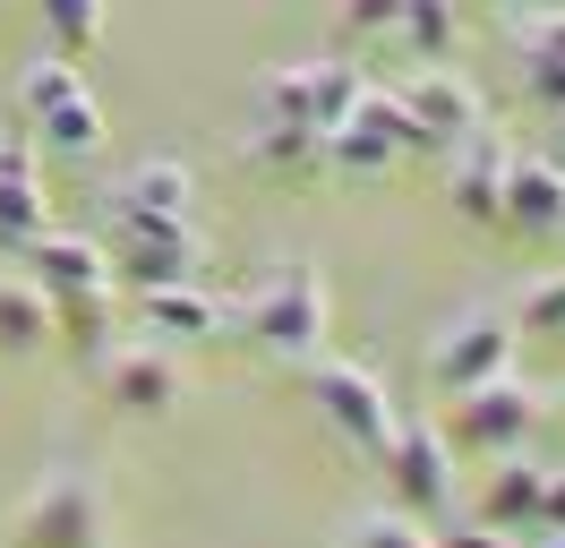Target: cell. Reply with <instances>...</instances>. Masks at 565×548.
<instances>
[{
    "label": "cell",
    "instance_id": "cell-1",
    "mask_svg": "<svg viewBox=\"0 0 565 548\" xmlns=\"http://www.w3.org/2000/svg\"><path fill=\"white\" fill-rule=\"evenodd\" d=\"M18 266L43 283V301H52V342H70V351H104L111 342V257L104 240L86 232H43L18 249Z\"/></svg>",
    "mask_w": 565,
    "mask_h": 548
},
{
    "label": "cell",
    "instance_id": "cell-2",
    "mask_svg": "<svg viewBox=\"0 0 565 548\" xmlns=\"http://www.w3.org/2000/svg\"><path fill=\"white\" fill-rule=\"evenodd\" d=\"M326 317H334V308H326V274L309 266V257H275V266L257 274L248 308H241L248 342H266L275 360H318Z\"/></svg>",
    "mask_w": 565,
    "mask_h": 548
},
{
    "label": "cell",
    "instance_id": "cell-3",
    "mask_svg": "<svg viewBox=\"0 0 565 548\" xmlns=\"http://www.w3.org/2000/svg\"><path fill=\"white\" fill-rule=\"evenodd\" d=\"M437 438H446V454H462V463L523 454V445L540 438V394H531L523 377L505 369V377H489V386H471V394H446Z\"/></svg>",
    "mask_w": 565,
    "mask_h": 548
},
{
    "label": "cell",
    "instance_id": "cell-4",
    "mask_svg": "<svg viewBox=\"0 0 565 548\" xmlns=\"http://www.w3.org/2000/svg\"><path fill=\"white\" fill-rule=\"evenodd\" d=\"M9 548H104V479L86 463H61L26 488L9 514Z\"/></svg>",
    "mask_w": 565,
    "mask_h": 548
},
{
    "label": "cell",
    "instance_id": "cell-5",
    "mask_svg": "<svg viewBox=\"0 0 565 548\" xmlns=\"http://www.w3.org/2000/svg\"><path fill=\"white\" fill-rule=\"evenodd\" d=\"M111 283H198L206 274V232L189 223V214H138V223H111Z\"/></svg>",
    "mask_w": 565,
    "mask_h": 548
},
{
    "label": "cell",
    "instance_id": "cell-6",
    "mask_svg": "<svg viewBox=\"0 0 565 548\" xmlns=\"http://www.w3.org/2000/svg\"><path fill=\"white\" fill-rule=\"evenodd\" d=\"M403 155H428V146H420V129H412L403 95H386V86H369V95L352 103V120H343V129H326V146H318V164L352 171V180L403 164Z\"/></svg>",
    "mask_w": 565,
    "mask_h": 548
},
{
    "label": "cell",
    "instance_id": "cell-7",
    "mask_svg": "<svg viewBox=\"0 0 565 548\" xmlns=\"http://www.w3.org/2000/svg\"><path fill=\"white\" fill-rule=\"evenodd\" d=\"M309 394H318V411L334 420V438H352L360 454H386L394 438V394L377 386V369H360V360H309Z\"/></svg>",
    "mask_w": 565,
    "mask_h": 548
},
{
    "label": "cell",
    "instance_id": "cell-8",
    "mask_svg": "<svg viewBox=\"0 0 565 548\" xmlns=\"http://www.w3.org/2000/svg\"><path fill=\"white\" fill-rule=\"evenodd\" d=\"M386 488H394V514H412V523H437V514L455 506V454H446V438L437 429H420V420H394L386 438Z\"/></svg>",
    "mask_w": 565,
    "mask_h": 548
},
{
    "label": "cell",
    "instance_id": "cell-9",
    "mask_svg": "<svg viewBox=\"0 0 565 548\" xmlns=\"http://www.w3.org/2000/svg\"><path fill=\"white\" fill-rule=\"evenodd\" d=\"M505 369H514V317H497V308H462L437 335V351H428V377L446 394H471V386H489Z\"/></svg>",
    "mask_w": 565,
    "mask_h": 548
},
{
    "label": "cell",
    "instance_id": "cell-10",
    "mask_svg": "<svg viewBox=\"0 0 565 548\" xmlns=\"http://www.w3.org/2000/svg\"><path fill=\"white\" fill-rule=\"evenodd\" d=\"M403 112H412V129H420L428 155H455L462 137L489 129V112H480V95H471V77H455L446 61H428L412 86H403Z\"/></svg>",
    "mask_w": 565,
    "mask_h": 548
},
{
    "label": "cell",
    "instance_id": "cell-11",
    "mask_svg": "<svg viewBox=\"0 0 565 548\" xmlns=\"http://www.w3.org/2000/svg\"><path fill=\"white\" fill-rule=\"evenodd\" d=\"M180 394H189V377H180V360L163 351V342L104 351V403L111 411H129V420H163V411H180Z\"/></svg>",
    "mask_w": 565,
    "mask_h": 548
},
{
    "label": "cell",
    "instance_id": "cell-12",
    "mask_svg": "<svg viewBox=\"0 0 565 548\" xmlns=\"http://www.w3.org/2000/svg\"><path fill=\"white\" fill-rule=\"evenodd\" d=\"M497 223L523 240H557L565 232V171H548L540 155H514L505 189H497Z\"/></svg>",
    "mask_w": 565,
    "mask_h": 548
},
{
    "label": "cell",
    "instance_id": "cell-13",
    "mask_svg": "<svg viewBox=\"0 0 565 548\" xmlns=\"http://www.w3.org/2000/svg\"><path fill=\"white\" fill-rule=\"evenodd\" d=\"M505 164H514V146L497 129L462 137L455 146V171H446V205H455L462 223H489L497 232V189H505Z\"/></svg>",
    "mask_w": 565,
    "mask_h": 548
},
{
    "label": "cell",
    "instance_id": "cell-14",
    "mask_svg": "<svg viewBox=\"0 0 565 548\" xmlns=\"http://www.w3.org/2000/svg\"><path fill=\"white\" fill-rule=\"evenodd\" d=\"M540 488H548V472L531 463V454H497L489 479H480V506H471V523H489V531H540Z\"/></svg>",
    "mask_w": 565,
    "mask_h": 548
},
{
    "label": "cell",
    "instance_id": "cell-15",
    "mask_svg": "<svg viewBox=\"0 0 565 548\" xmlns=\"http://www.w3.org/2000/svg\"><path fill=\"white\" fill-rule=\"evenodd\" d=\"M198 205V171L154 155V164H129L111 180V223H138V214H189Z\"/></svg>",
    "mask_w": 565,
    "mask_h": 548
},
{
    "label": "cell",
    "instance_id": "cell-16",
    "mask_svg": "<svg viewBox=\"0 0 565 548\" xmlns=\"http://www.w3.org/2000/svg\"><path fill=\"white\" fill-rule=\"evenodd\" d=\"M138 317H146V335H163V342H198V335L223 326L214 292H198V283H154V292H138Z\"/></svg>",
    "mask_w": 565,
    "mask_h": 548
},
{
    "label": "cell",
    "instance_id": "cell-17",
    "mask_svg": "<svg viewBox=\"0 0 565 548\" xmlns=\"http://www.w3.org/2000/svg\"><path fill=\"white\" fill-rule=\"evenodd\" d=\"M35 146H43V155H70V164H95V155H104V103L77 86L70 103L35 112Z\"/></svg>",
    "mask_w": 565,
    "mask_h": 548
},
{
    "label": "cell",
    "instance_id": "cell-18",
    "mask_svg": "<svg viewBox=\"0 0 565 548\" xmlns=\"http://www.w3.org/2000/svg\"><path fill=\"white\" fill-rule=\"evenodd\" d=\"M52 342V301H43L35 274H0V351L9 360H26Z\"/></svg>",
    "mask_w": 565,
    "mask_h": 548
},
{
    "label": "cell",
    "instance_id": "cell-19",
    "mask_svg": "<svg viewBox=\"0 0 565 548\" xmlns=\"http://www.w3.org/2000/svg\"><path fill=\"white\" fill-rule=\"evenodd\" d=\"M394 34L428 61H455V43H462V0H403V18H394Z\"/></svg>",
    "mask_w": 565,
    "mask_h": 548
},
{
    "label": "cell",
    "instance_id": "cell-20",
    "mask_svg": "<svg viewBox=\"0 0 565 548\" xmlns=\"http://www.w3.org/2000/svg\"><path fill=\"white\" fill-rule=\"evenodd\" d=\"M326 137L309 120H248V164L257 171H309Z\"/></svg>",
    "mask_w": 565,
    "mask_h": 548
},
{
    "label": "cell",
    "instance_id": "cell-21",
    "mask_svg": "<svg viewBox=\"0 0 565 548\" xmlns=\"http://www.w3.org/2000/svg\"><path fill=\"white\" fill-rule=\"evenodd\" d=\"M300 77H309V120H318V137L343 129V120H352V103L369 95V77H360L352 61H309Z\"/></svg>",
    "mask_w": 565,
    "mask_h": 548
},
{
    "label": "cell",
    "instance_id": "cell-22",
    "mask_svg": "<svg viewBox=\"0 0 565 548\" xmlns=\"http://www.w3.org/2000/svg\"><path fill=\"white\" fill-rule=\"evenodd\" d=\"M52 232V205H43V189L35 180H0V249L18 257L26 240H43Z\"/></svg>",
    "mask_w": 565,
    "mask_h": 548
},
{
    "label": "cell",
    "instance_id": "cell-23",
    "mask_svg": "<svg viewBox=\"0 0 565 548\" xmlns=\"http://www.w3.org/2000/svg\"><path fill=\"white\" fill-rule=\"evenodd\" d=\"M43 9V27H52V43H61V52H95V43H104V0H35Z\"/></svg>",
    "mask_w": 565,
    "mask_h": 548
},
{
    "label": "cell",
    "instance_id": "cell-24",
    "mask_svg": "<svg viewBox=\"0 0 565 548\" xmlns=\"http://www.w3.org/2000/svg\"><path fill=\"white\" fill-rule=\"evenodd\" d=\"M514 335H557L565 342V274H531L514 301Z\"/></svg>",
    "mask_w": 565,
    "mask_h": 548
},
{
    "label": "cell",
    "instance_id": "cell-25",
    "mask_svg": "<svg viewBox=\"0 0 565 548\" xmlns=\"http://www.w3.org/2000/svg\"><path fill=\"white\" fill-rule=\"evenodd\" d=\"M77 86H86L77 61H70V52H52V61H35L26 77H18V103H26V120H35V112H52V103H70Z\"/></svg>",
    "mask_w": 565,
    "mask_h": 548
},
{
    "label": "cell",
    "instance_id": "cell-26",
    "mask_svg": "<svg viewBox=\"0 0 565 548\" xmlns=\"http://www.w3.org/2000/svg\"><path fill=\"white\" fill-rule=\"evenodd\" d=\"M343 548H428V531L412 523V514H360L352 531H343Z\"/></svg>",
    "mask_w": 565,
    "mask_h": 548
},
{
    "label": "cell",
    "instance_id": "cell-27",
    "mask_svg": "<svg viewBox=\"0 0 565 548\" xmlns=\"http://www.w3.org/2000/svg\"><path fill=\"white\" fill-rule=\"evenodd\" d=\"M257 120H309V77L300 68H275L266 86H257ZM318 129V120H309Z\"/></svg>",
    "mask_w": 565,
    "mask_h": 548
},
{
    "label": "cell",
    "instance_id": "cell-28",
    "mask_svg": "<svg viewBox=\"0 0 565 548\" xmlns=\"http://www.w3.org/2000/svg\"><path fill=\"white\" fill-rule=\"evenodd\" d=\"M394 18H403V0H334V27L352 34V43H369V34H394Z\"/></svg>",
    "mask_w": 565,
    "mask_h": 548
},
{
    "label": "cell",
    "instance_id": "cell-29",
    "mask_svg": "<svg viewBox=\"0 0 565 548\" xmlns=\"http://www.w3.org/2000/svg\"><path fill=\"white\" fill-rule=\"evenodd\" d=\"M523 61L565 68V9H548V18H531V27H523Z\"/></svg>",
    "mask_w": 565,
    "mask_h": 548
},
{
    "label": "cell",
    "instance_id": "cell-30",
    "mask_svg": "<svg viewBox=\"0 0 565 548\" xmlns=\"http://www.w3.org/2000/svg\"><path fill=\"white\" fill-rule=\"evenodd\" d=\"M523 86L540 103H548V112H565V68H548V61H523Z\"/></svg>",
    "mask_w": 565,
    "mask_h": 548
},
{
    "label": "cell",
    "instance_id": "cell-31",
    "mask_svg": "<svg viewBox=\"0 0 565 548\" xmlns=\"http://www.w3.org/2000/svg\"><path fill=\"white\" fill-rule=\"evenodd\" d=\"M428 548H514V531H489V523H462V531H437Z\"/></svg>",
    "mask_w": 565,
    "mask_h": 548
},
{
    "label": "cell",
    "instance_id": "cell-32",
    "mask_svg": "<svg viewBox=\"0 0 565 548\" xmlns=\"http://www.w3.org/2000/svg\"><path fill=\"white\" fill-rule=\"evenodd\" d=\"M0 180H35V137H0Z\"/></svg>",
    "mask_w": 565,
    "mask_h": 548
},
{
    "label": "cell",
    "instance_id": "cell-33",
    "mask_svg": "<svg viewBox=\"0 0 565 548\" xmlns=\"http://www.w3.org/2000/svg\"><path fill=\"white\" fill-rule=\"evenodd\" d=\"M540 531H565V472H548V488H540Z\"/></svg>",
    "mask_w": 565,
    "mask_h": 548
},
{
    "label": "cell",
    "instance_id": "cell-34",
    "mask_svg": "<svg viewBox=\"0 0 565 548\" xmlns=\"http://www.w3.org/2000/svg\"><path fill=\"white\" fill-rule=\"evenodd\" d=\"M540 164H548V171H565V112H557V129H548V146H540Z\"/></svg>",
    "mask_w": 565,
    "mask_h": 548
}]
</instances>
